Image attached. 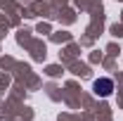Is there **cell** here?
Instances as JSON below:
<instances>
[{"label": "cell", "instance_id": "obj_1", "mask_svg": "<svg viewBox=\"0 0 123 121\" xmlns=\"http://www.w3.org/2000/svg\"><path fill=\"white\" fill-rule=\"evenodd\" d=\"M92 90L97 93L99 97H109V95L114 93V81H111V78H97V81L92 83Z\"/></svg>", "mask_w": 123, "mask_h": 121}]
</instances>
